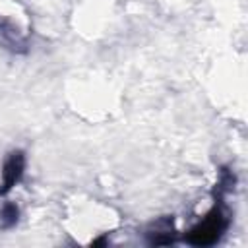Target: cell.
I'll return each mask as SVG.
<instances>
[{
	"label": "cell",
	"mask_w": 248,
	"mask_h": 248,
	"mask_svg": "<svg viewBox=\"0 0 248 248\" xmlns=\"http://www.w3.org/2000/svg\"><path fill=\"white\" fill-rule=\"evenodd\" d=\"M25 170V155L23 151H12L2 167V182H0V196L8 194L23 176Z\"/></svg>",
	"instance_id": "7a4b0ae2"
},
{
	"label": "cell",
	"mask_w": 248,
	"mask_h": 248,
	"mask_svg": "<svg viewBox=\"0 0 248 248\" xmlns=\"http://www.w3.org/2000/svg\"><path fill=\"white\" fill-rule=\"evenodd\" d=\"M225 229H227V217L219 207H215L200 225H196L186 234V242H190L194 246H209L219 240V236L225 232Z\"/></svg>",
	"instance_id": "6da1fadb"
},
{
	"label": "cell",
	"mask_w": 248,
	"mask_h": 248,
	"mask_svg": "<svg viewBox=\"0 0 248 248\" xmlns=\"http://www.w3.org/2000/svg\"><path fill=\"white\" fill-rule=\"evenodd\" d=\"M17 215H19V209L16 203H4V207L0 209V227L2 229H10L16 225L17 221Z\"/></svg>",
	"instance_id": "3957f363"
}]
</instances>
